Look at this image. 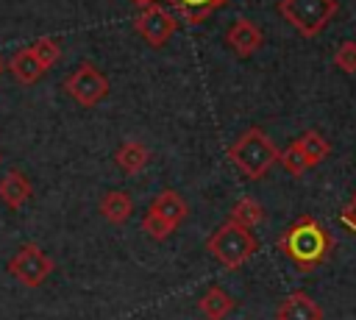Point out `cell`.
<instances>
[{"label": "cell", "instance_id": "8", "mask_svg": "<svg viewBox=\"0 0 356 320\" xmlns=\"http://www.w3.org/2000/svg\"><path fill=\"white\" fill-rule=\"evenodd\" d=\"M225 45H228L239 58H248V56H253V53L264 45V33H261V28H259L256 22H250V19H236V22H231V28L225 31Z\"/></svg>", "mask_w": 356, "mask_h": 320}, {"label": "cell", "instance_id": "15", "mask_svg": "<svg viewBox=\"0 0 356 320\" xmlns=\"http://www.w3.org/2000/svg\"><path fill=\"white\" fill-rule=\"evenodd\" d=\"M131 211H134V200H131V195L128 192H122V189H111V192H106L103 195V200H100V214L108 220V223H125L128 217H131Z\"/></svg>", "mask_w": 356, "mask_h": 320}, {"label": "cell", "instance_id": "1", "mask_svg": "<svg viewBox=\"0 0 356 320\" xmlns=\"http://www.w3.org/2000/svg\"><path fill=\"white\" fill-rule=\"evenodd\" d=\"M281 253L295 264L300 273L317 270L334 250V237L325 225H320L312 214H300L281 237H278Z\"/></svg>", "mask_w": 356, "mask_h": 320}, {"label": "cell", "instance_id": "24", "mask_svg": "<svg viewBox=\"0 0 356 320\" xmlns=\"http://www.w3.org/2000/svg\"><path fill=\"white\" fill-rule=\"evenodd\" d=\"M128 3H134V6H139V8H145V6H150V3H156V0H128Z\"/></svg>", "mask_w": 356, "mask_h": 320}, {"label": "cell", "instance_id": "17", "mask_svg": "<svg viewBox=\"0 0 356 320\" xmlns=\"http://www.w3.org/2000/svg\"><path fill=\"white\" fill-rule=\"evenodd\" d=\"M225 3H228V0H170V6H175V8H178V14H181L189 25L203 22L214 8L225 6Z\"/></svg>", "mask_w": 356, "mask_h": 320}, {"label": "cell", "instance_id": "4", "mask_svg": "<svg viewBox=\"0 0 356 320\" xmlns=\"http://www.w3.org/2000/svg\"><path fill=\"white\" fill-rule=\"evenodd\" d=\"M337 0H278V14L306 39H314L334 19Z\"/></svg>", "mask_w": 356, "mask_h": 320}, {"label": "cell", "instance_id": "9", "mask_svg": "<svg viewBox=\"0 0 356 320\" xmlns=\"http://www.w3.org/2000/svg\"><path fill=\"white\" fill-rule=\"evenodd\" d=\"M275 320H323V309L317 301H312L306 292H289L278 309H275Z\"/></svg>", "mask_w": 356, "mask_h": 320}, {"label": "cell", "instance_id": "5", "mask_svg": "<svg viewBox=\"0 0 356 320\" xmlns=\"http://www.w3.org/2000/svg\"><path fill=\"white\" fill-rule=\"evenodd\" d=\"M64 92H67L75 103L92 109V106H97V103L108 95V78H106L92 61H81V64L75 67V72L64 78Z\"/></svg>", "mask_w": 356, "mask_h": 320}, {"label": "cell", "instance_id": "16", "mask_svg": "<svg viewBox=\"0 0 356 320\" xmlns=\"http://www.w3.org/2000/svg\"><path fill=\"white\" fill-rule=\"evenodd\" d=\"M228 220H234V223H239V225H245V228H256V225L264 220V209H261V203H259L256 198L245 195V198H239V200L231 206Z\"/></svg>", "mask_w": 356, "mask_h": 320}, {"label": "cell", "instance_id": "7", "mask_svg": "<svg viewBox=\"0 0 356 320\" xmlns=\"http://www.w3.org/2000/svg\"><path fill=\"white\" fill-rule=\"evenodd\" d=\"M134 28L139 31V36H142L150 47H164L167 39L178 31V19H175L164 6L150 3V6H145V8L136 14Z\"/></svg>", "mask_w": 356, "mask_h": 320}, {"label": "cell", "instance_id": "13", "mask_svg": "<svg viewBox=\"0 0 356 320\" xmlns=\"http://www.w3.org/2000/svg\"><path fill=\"white\" fill-rule=\"evenodd\" d=\"M234 298L222 289V287H209L203 292V298L197 301V309L203 312L206 320H225L231 312H234Z\"/></svg>", "mask_w": 356, "mask_h": 320}, {"label": "cell", "instance_id": "10", "mask_svg": "<svg viewBox=\"0 0 356 320\" xmlns=\"http://www.w3.org/2000/svg\"><path fill=\"white\" fill-rule=\"evenodd\" d=\"M147 211L164 217L170 225H181V223L186 220V214H189V206H186V200H184L181 192H175V189H161V192L150 200V209H147Z\"/></svg>", "mask_w": 356, "mask_h": 320}, {"label": "cell", "instance_id": "23", "mask_svg": "<svg viewBox=\"0 0 356 320\" xmlns=\"http://www.w3.org/2000/svg\"><path fill=\"white\" fill-rule=\"evenodd\" d=\"M339 220L348 225V228H353L356 231V192H353V198L342 206V211H339Z\"/></svg>", "mask_w": 356, "mask_h": 320}, {"label": "cell", "instance_id": "12", "mask_svg": "<svg viewBox=\"0 0 356 320\" xmlns=\"http://www.w3.org/2000/svg\"><path fill=\"white\" fill-rule=\"evenodd\" d=\"M114 161H117V167H120L122 173L134 175V173L145 170V164L150 161V150H147V145H142L139 139H125V142L114 150Z\"/></svg>", "mask_w": 356, "mask_h": 320}, {"label": "cell", "instance_id": "21", "mask_svg": "<svg viewBox=\"0 0 356 320\" xmlns=\"http://www.w3.org/2000/svg\"><path fill=\"white\" fill-rule=\"evenodd\" d=\"M334 67L345 75H356V42H342L334 53Z\"/></svg>", "mask_w": 356, "mask_h": 320}, {"label": "cell", "instance_id": "22", "mask_svg": "<svg viewBox=\"0 0 356 320\" xmlns=\"http://www.w3.org/2000/svg\"><path fill=\"white\" fill-rule=\"evenodd\" d=\"M142 228H145V234H147V237H153V239H164V237H170V234H172V228H175V225H170L164 217H159V214L147 211V214H145V220H142Z\"/></svg>", "mask_w": 356, "mask_h": 320}, {"label": "cell", "instance_id": "14", "mask_svg": "<svg viewBox=\"0 0 356 320\" xmlns=\"http://www.w3.org/2000/svg\"><path fill=\"white\" fill-rule=\"evenodd\" d=\"M8 70H11V75H14L19 83H36V81L42 78V72H44V67L36 61V56H33L31 47L17 50V53L11 56V61H8Z\"/></svg>", "mask_w": 356, "mask_h": 320}, {"label": "cell", "instance_id": "18", "mask_svg": "<svg viewBox=\"0 0 356 320\" xmlns=\"http://www.w3.org/2000/svg\"><path fill=\"white\" fill-rule=\"evenodd\" d=\"M298 145L303 147V153H306V159H309V164L312 167H317L320 161H325L328 159V153H331V142L320 134V131H306L300 139H298Z\"/></svg>", "mask_w": 356, "mask_h": 320}, {"label": "cell", "instance_id": "2", "mask_svg": "<svg viewBox=\"0 0 356 320\" xmlns=\"http://www.w3.org/2000/svg\"><path fill=\"white\" fill-rule=\"evenodd\" d=\"M231 164L250 181H259L267 175V170L278 161V147L261 128H248L231 147H228Z\"/></svg>", "mask_w": 356, "mask_h": 320}, {"label": "cell", "instance_id": "25", "mask_svg": "<svg viewBox=\"0 0 356 320\" xmlns=\"http://www.w3.org/2000/svg\"><path fill=\"white\" fill-rule=\"evenodd\" d=\"M3 67H6V64H3V61H0V72H3Z\"/></svg>", "mask_w": 356, "mask_h": 320}, {"label": "cell", "instance_id": "11", "mask_svg": "<svg viewBox=\"0 0 356 320\" xmlns=\"http://www.w3.org/2000/svg\"><path fill=\"white\" fill-rule=\"evenodd\" d=\"M31 195H33V186H31V181L19 170H8L0 178V200L8 209H22L31 200Z\"/></svg>", "mask_w": 356, "mask_h": 320}, {"label": "cell", "instance_id": "6", "mask_svg": "<svg viewBox=\"0 0 356 320\" xmlns=\"http://www.w3.org/2000/svg\"><path fill=\"white\" fill-rule=\"evenodd\" d=\"M53 270H56V262L44 250H39V245H33V242L19 245V250L8 259V273L22 287H39Z\"/></svg>", "mask_w": 356, "mask_h": 320}, {"label": "cell", "instance_id": "19", "mask_svg": "<svg viewBox=\"0 0 356 320\" xmlns=\"http://www.w3.org/2000/svg\"><path fill=\"white\" fill-rule=\"evenodd\" d=\"M278 164H281L289 175H303L306 170H312V164H309V159H306L303 147L298 145V139H295V142H289L284 150H278Z\"/></svg>", "mask_w": 356, "mask_h": 320}, {"label": "cell", "instance_id": "3", "mask_svg": "<svg viewBox=\"0 0 356 320\" xmlns=\"http://www.w3.org/2000/svg\"><path fill=\"white\" fill-rule=\"evenodd\" d=\"M206 248L209 253L225 267V270H236L242 267L256 250H259V239L253 237L250 228L234 223V220H225L209 239H206Z\"/></svg>", "mask_w": 356, "mask_h": 320}, {"label": "cell", "instance_id": "26", "mask_svg": "<svg viewBox=\"0 0 356 320\" xmlns=\"http://www.w3.org/2000/svg\"><path fill=\"white\" fill-rule=\"evenodd\" d=\"M0 161H3V153H0Z\"/></svg>", "mask_w": 356, "mask_h": 320}, {"label": "cell", "instance_id": "20", "mask_svg": "<svg viewBox=\"0 0 356 320\" xmlns=\"http://www.w3.org/2000/svg\"><path fill=\"white\" fill-rule=\"evenodd\" d=\"M31 50H33L36 61H39L44 70H50V67L58 61V56H61V50H58V45H56L53 39H36V42L31 45Z\"/></svg>", "mask_w": 356, "mask_h": 320}]
</instances>
